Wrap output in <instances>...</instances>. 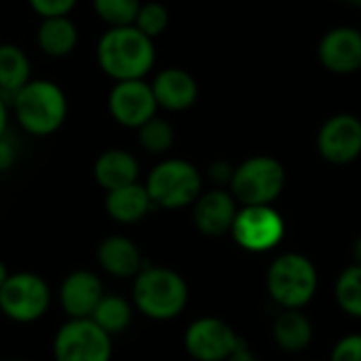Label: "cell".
<instances>
[{"mask_svg": "<svg viewBox=\"0 0 361 361\" xmlns=\"http://www.w3.org/2000/svg\"><path fill=\"white\" fill-rule=\"evenodd\" d=\"M233 173H235V167L226 161H216L212 163L209 167V178L216 182V184H228L231 186V180H233Z\"/></svg>", "mask_w": 361, "mask_h": 361, "instance_id": "obj_30", "label": "cell"}, {"mask_svg": "<svg viewBox=\"0 0 361 361\" xmlns=\"http://www.w3.org/2000/svg\"><path fill=\"white\" fill-rule=\"evenodd\" d=\"M353 4H357V6H361V0H351Z\"/></svg>", "mask_w": 361, "mask_h": 361, "instance_id": "obj_36", "label": "cell"}, {"mask_svg": "<svg viewBox=\"0 0 361 361\" xmlns=\"http://www.w3.org/2000/svg\"><path fill=\"white\" fill-rule=\"evenodd\" d=\"M353 258H355V264L361 267V235L355 239V243H353Z\"/></svg>", "mask_w": 361, "mask_h": 361, "instance_id": "obj_34", "label": "cell"}, {"mask_svg": "<svg viewBox=\"0 0 361 361\" xmlns=\"http://www.w3.org/2000/svg\"><path fill=\"white\" fill-rule=\"evenodd\" d=\"M78 42V30L66 15L47 17L38 27V47L51 57H63L74 51Z\"/></svg>", "mask_w": 361, "mask_h": 361, "instance_id": "obj_21", "label": "cell"}, {"mask_svg": "<svg viewBox=\"0 0 361 361\" xmlns=\"http://www.w3.org/2000/svg\"><path fill=\"white\" fill-rule=\"evenodd\" d=\"M334 298L338 302V307L355 317V319H361V267L360 264H351L347 267L336 283H334Z\"/></svg>", "mask_w": 361, "mask_h": 361, "instance_id": "obj_24", "label": "cell"}, {"mask_svg": "<svg viewBox=\"0 0 361 361\" xmlns=\"http://www.w3.org/2000/svg\"><path fill=\"white\" fill-rule=\"evenodd\" d=\"M131 317H133V309L125 298L114 294H104V298L99 300V305L95 307L89 319H93L106 334L114 336L129 328Z\"/></svg>", "mask_w": 361, "mask_h": 361, "instance_id": "obj_23", "label": "cell"}, {"mask_svg": "<svg viewBox=\"0 0 361 361\" xmlns=\"http://www.w3.org/2000/svg\"><path fill=\"white\" fill-rule=\"evenodd\" d=\"M319 61L334 74H351L361 68V32L349 25L330 30L319 42Z\"/></svg>", "mask_w": 361, "mask_h": 361, "instance_id": "obj_14", "label": "cell"}, {"mask_svg": "<svg viewBox=\"0 0 361 361\" xmlns=\"http://www.w3.org/2000/svg\"><path fill=\"white\" fill-rule=\"evenodd\" d=\"M102 298V279L91 271L70 273L59 288V302L61 309L70 315V319H89Z\"/></svg>", "mask_w": 361, "mask_h": 361, "instance_id": "obj_15", "label": "cell"}, {"mask_svg": "<svg viewBox=\"0 0 361 361\" xmlns=\"http://www.w3.org/2000/svg\"><path fill=\"white\" fill-rule=\"evenodd\" d=\"M27 2L42 19L68 15L72 6L76 4V0H27Z\"/></svg>", "mask_w": 361, "mask_h": 361, "instance_id": "obj_29", "label": "cell"}, {"mask_svg": "<svg viewBox=\"0 0 361 361\" xmlns=\"http://www.w3.org/2000/svg\"><path fill=\"white\" fill-rule=\"evenodd\" d=\"M226 361H260L256 357V353L250 349V345L241 338V343L237 345V349L228 355V360Z\"/></svg>", "mask_w": 361, "mask_h": 361, "instance_id": "obj_32", "label": "cell"}, {"mask_svg": "<svg viewBox=\"0 0 361 361\" xmlns=\"http://www.w3.org/2000/svg\"><path fill=\"white\" fill-rule=\"evenodd\" d=\"M317 150L332 165H349L361 154V121L353 114H334L317 133Z\"/></svg>", "mask_w": 361, "mask_h": 361, "instance_id": "obj_12", "label": "cell"}, {"mask_svg": "<svg viewBox=\"0 0 361 361\" xmlns=\"http://www.w3.org/2000/svg\"><path fill=\"white\" fill-rule=\"evenodd\" d=\"M144 186L154 207L180 209L195 205L201 197L203 180L192 163L184 159H167L150 171Z\"/></svg>", "mask_w": 361, "mask_h": 361, "instance_id": "obj_5", "label": "cell"}, {"mask_svg": "<svg viewBox=\"0 0 361 361\" xmlns=\"http://www.w3.org/2000/svg\"><path fill=\"white\" fill-rule=\"evenodd\" d=\"M30 82V59L15 44H0V89L15 93Z\"/></svg>", "mask_w": 361, "mask_h": 361, "instance_id": "obj_22", "label": "cell"}, {"mask_svg": "<svg viewBox=\"0 0 361 361\" xmlns=\"http://www.w3.org/2000/svg\"><path fill=\"white\" fill-rule=\"evenodd\" d=\"M19 125L32 135L55 133L68 114L63 91L51 80H30L13 97Z\"/></svg>", "mask_w": 361, "mask_h": 361, "instance_id": "obj_4", "label": "cell"}, {"mask_svg": "<svg viewBox=\"0 0 361 361\" xmlns=\"http://www.w3.org/2000/svg\"><path fill=\"white\" fill-rule=\"evenodd\" d=\"M15 161V148L6 137H0V169H8Z\"/></svg>", "mask_w": 361, "mask_h": 361, "instance_id": "obj_31", "label": "cell"}, {"mask_svg": "<svg viewBox=\"0 0 361 361\" xmlns=\"http://www.w3.org/2000/svg\"><path fill=\"white\" fill-rule=\"evenodd\" d=\"M51 305V290L47 281L34 273L8 275L0 288V311L19 324L40 319Z\"/></svg>", "mask_w": 361, "mask_h": 361, "instance_id": "obj_8", "label": "cell"}, {"mask_svg": "<svg viewBox=\"0 0 361 361\" xmlns=\"http://www.w3.org/2000/svg\"><path fill=\"white\" fill-rule=\"evenodd\" d=\"M157 97L148 82L140 80H121L112 87L108 95V110L116 123L123 127L140 129L146 121L157 116Z\"/></svg>", "mask_w": 361, "mask_h": 361, "instance_id": "obj_11", "label": "cell"}, {"mask_svg": "<svg viewBox=\"0 0 361 361\" xmlns=\"http://www.w3.org/2000/svg\"><path fill=\"white\" fill-rule=\"evenodd\" d=\"M330 361H361V334H347L343 336L332 353Z\"/></svg>", "mask_w": 361, "mask_h": 361, "instance_id": "obj_28", "label": "cell"}, {"mask_svg": "<svg viewBox=\"0 0 361 361\" xmlns=\"http://www.w3.org/2000/svg\"><path fill=\"white\" fill-rule=\"evenodd\" d=\"M150 195L142 184H129L116 190H110L106 197V212L112 220L123 224H133L142 220L152 209Z\"/></svg>", "mask_w": 361, "mask_h": 361, "instance_id": "obj_20", "label": "cell"}, {"mask_svg": "<svg viewBox=\"0 0 361 361\" xmlns=\"http://www.w3.org/2000/svg\"><path fill=\"white\" fill-rule=\"evenodd\" d=\"M140 0H93V8L102 21L110 27H125L133 25L140 13Z\"/></svg>", "mask_w": 361, "mask_h": 361, "instance_id": "obj_25", "label": "cell"}, {"mask_svg": "<svg viewBox=\"0 0 361 361\" xmlns=\"http://www.w3.org/2000/svg\"><path fill=\"white\" fill-rule=\"evenodd\" d=\"M273 338L286 353H300L313 341V322L302 309H283L273 324Z\"/></svg>", "mask_w": 361, "mask_h": 361, "instance_id": "obj_19", "label": "cell"}, {"mask_svg": "<svg viewBox=\"0 0 361 361\" xmlns=\"http://www.w3.org/2000/svg\"><path fill=\"white\" fill-rule=\"evenodd\" d=\"M99 68L121 80H140L154 66V42L135 25L110 27L97 42Z\"/></svg>", "mask_w": 361, "mask_h": 361, "instance_id": "obj_1", "label": "cell"}, {"mask_svg": "<svg viewBox=\"0 0 361 361\" xmlns=\"http://www.w3.org/2000/svg\"><path fill=\"white\" fill-rule=\"evenodd\" d=\"M8 279V271H6V267H4V262L0 260V288L4 286V281Z\"/></svg>", "mask_w": 361, "mask_h": 361, "instance_id": "obj_35", "label": "cell"}, {"mask_svg": "<svg viewBox=\"0 0 361 361\" xmlns=\"http://www.w3.org/2000/svg\"><path fill=\"white\" fill-rule=\"evenodd\" d=\"M133 25L140 32H144L148 38H157L169 25V11L161 2H146L140 6V13H137Z\"/></svg>", "mask_w": 361, "mask_h": 361, "instance_id": "obj_27", "label": "cell"}, {"mask_svg": "<svg viewBox=\"0 0 361 361\" xmlns=\"http://www.w3.org/2000/svg\"><path fill=\"white\" fill-rule=\"evenodd\" d=\"M6 361H19V360H6Z\"/></svg>", "mask_w": 361, "mask_h": 361, "instance_id": "obj_37", "label": "cell"}, {"mask_svg": "<svg viewBox=\"0 0 361 361\" xmlns=\"http://www.w3.org/2000/svg\"><path fill=\"white\" fill-rule=\"evenodd\" d=\"M133 305L150 319H173L188 305V286L184 277L171 269L144 267L133 279Z\"/></svg>", "mask_w": 361, "mask_h": 361, "instance_id": "obj_2", "label": "cell"}, {"mask_svg": "<svg viewBox=\"0 0 361 361\" xmlns=\"http://www.w3.org/2000/svg\"><path fill=\"white\" fill-rule=\"evenodd\" d=\"M97 262L108 275L118 279H135V275L144 269L140 247L123 235H110L99 243Z\"/></svg>", "mask_w": 361, "mask_h": 361, "instance_id": "obj_16", "label": "cell"}, {"mask_svg": "<svg viewBox=\"0 0 361 361\" xmlns=\"http://www.w3.org/2000/svg\"><path fill=\"white\" fill-rule=\"evenodd\" d=\"M239 343L235 328L220 317H201L184 334V347L197 361H226Z\"/></svg>", "mask_w": 361, "mask_h": 361, "instance_id": "obj_10", "label": "cell"}, {"mask_svg": "<svg viewBox=\"0 0 361 361\" xmlns=\"http://www.w3.org/2000/svg\"><path fill=\"white\" fill-rule=\"evenodd\" d=\"M319 275L311 258L288 252L277 256L267 271L269 296L281 309H305L317 294Z\"/></svg>", "mask_w": 361, "mask_h": 361, "instance_id": "obj_3", "label": "cell"}, {"mask_svg": "<svg viewBox=\"0 0 361 361\" xmlns=\"http://www.w3.org/2000/svg\"><path fill=\"white\" fill-rule=\"evenodd\" d=\"M286 186L283 165L267 154L250 157L235 167L231 180V192L237 203L245 205H271Z\"/></svg>", "mask_w": 361, "mask_h": 361, "instance_id": "obj_6", "label": "cell"}, {"mask_svg": "<svg viewBox=\"0 0 361 361\" xmlns=\"http://www.w3.org/2000/svg\"><path fill=\"white\" fill-rule=\"evenodd\" d=\"M55 361H110L112 336L93 319H70L53 341Z\"/></svg>", "mask_w": 361, "mask_h": 361, "instance_id": "obj_7", "label": "cell"}, {"mask_svg": "<svg viewBox=\"0 0 361 361\" xmlns=\"http://www.w3.org/2000/svg\"><path fill=\"white\" fill-rule=\"evenodd\" d=\"M6 121H8V114H6V104H4V99L0 97V137H4V131H6Z\"/></svg>", "mask_w": 361, "mask_h": 361, "instance_id": "obj_33", "label": "cell"}, {"mask_svg": "<svg viewBox=\"0 0 361 361\" xmlns=\"http://www.w3.org/2000/svg\"><path fill=\"white\" fill-rule=\"evenodd\" d=\"M231 235L239 247L254 254H264L281 243L286 222L271 205H245L239 209Z\"/></svg>", "mask_w": 361, "mask_h": 361, "instance_id": "obj_9", "label": "cell"}, {"mask_svg": "<svg viewBox=\"0 0 361 361\" xmlns=\"http://www.w3.org/2000/svg\"><path fill=\"white\" fill-rule=\"evenodd\" d=\"M93 176H95V182L110 192V190L135 184L140 176V165L131 152L112 148L97 157L93 165Z\"/></svg>", "mask_w": 361, "mask_h": 361, "instance_id": "obj_18", "label": "cell"}, {"mask_svg": "<svg viewBox=\"0 0 361 361\" xmlns=\"http://www.w3.org/2000/svg\"><path fill=\"white\" fill-rule=\"evenodd\" d=\"M137 137H140V144L146 152L163 154L173 146V127L167 121L152 116L150 121H146L137 129Z\"/></svg>", "mask_w": 361, "mask_h": 361, "instance_id": "obj_26", "label": "cell"}, {"mask_svg": "<svg viewBox=\"0 0 361 361\" xmlns=\"http://www.w3.org/2000/svg\"><path fill=\"white\" fill-rule=\"evenodd\" d=\"M239 214L237 199L233 192H226L222 188L203 192L192 207V220L199 233L207 237H224L231 235L235 218Z\"/></svg>", "mask_w": 361, "mask_h": 361, "instance_id": "obj_13", "label": "cell"}, {"mask_svg": "<svg viewBox=\"0 0 361 361\" xmlns=\"http://www.w3.org/2000/svg\"><path fill=\"white\" fill-rule=\"evenodd\" d=\"M150 87L157 97V104L176 112L190 108L199 97L197 80L180 68H167L159 72Z\"/></svg>", "mask_w": 361, "mask_h": 361, "instance_id": "obj_17", "label": "cell"}]
</instances>
